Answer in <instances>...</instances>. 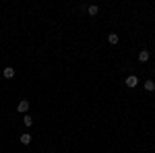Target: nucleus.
I'll use <instances>...</instances> for the list:
<instances>
[{
	"mask_svg": "<svg viewBox=\"0 0 155 153\" xmlns=\"http://www.w3.org/2000/svg\"><path fill=\"white\" fill-rule=\"evenodd\" d=\"M153 68H155V66H153Z\"/></svg>",
	"mask_w": 155,
	"mask_h": 153,
	"instance_id": "9d476101",
	"label": "nucleus"
},
{
	"mask_svg": "<svg viewBox=\"0 0 155 153\" xmlns=\"http://www.w3.org/2000/svg\"><path fill=\"white\" fill-rule=\"evenodd\" d=\"M145 91H149V93L155 91V83L153 81H145Z\"/></svg>",
	"mask_w": 155,
	"mask_h": 153,
	"instance_id": "423d86ee",
	"label": "nucleus"
},
{
	"mask_svg": "<svg viewBox=\"0 0 155 153\" xmlns=\"http://www.w3.org/2000/svg\"><path fill=\"white\" fill-rule=\"evenodd\" d=\"M21 143H23V145H29V143H31V135H29V132H23V135H21Z\"/></svg>",
	"mask_w": 155,
	"mask_h": 153,
	"instance_id": "39448f33",
	"label": "nucleus"
},
{
	"mask_svg": "<svg viewBox=\"0 0 155 153\" xmlns=\"http://www.w3.org/2000/svg\"><path fill=\"white\" fill-rule=\"evenodd\" d=\"M87 11H89V15H91V17H95L97 12H99V8H97L95 4H93V6H89V8H87Z\"/></svg>",
	"mask_w": 155,
	"mask_h": 153,
	"instance_id": "6e6552de",
	"label": "nucleus"
},
{
	"mask_svg": "<svg viewBox=\"0 0 155 153\" xmlns=\"http://www.w3.org/2000/svg\"><path fill=\"white\" fill-rule=\"evenodd\" d=\"M23 124H25V126H31V124H33V118H31V116H25L23 118Z\"/></svg>",
	"mask_w": 155,
	"mask_h": 153,
	"instance_id": "1a4fd4ad",
	"label": "nucleus"
},
{
	"mask_svg": "<svg viewBox=\"0 0 155 153\" xmlns=\"http://www.w3.org/2000/svg\"><path fill=\"white\" fill-rule=\"evenodd\" d=\"M126 87H130V89H134V87H137V85H139V79H137V77H134V75H130V77H126Z\"/></svg>",
	"mask_w": 155,
	"mask_h": 153,
	"instance_id": "f257e3e1",
	"label": "nucleus"
},
{
	"mask_svg": "<svg viewBox=\"0 0 155 153\" xmlns=\"http://www.w3.org/2000/svg\"><path fill=\"white\" fill-rule=\"evenodd\" d=\"M2 75H4V79H12V77H15V68H12V66H6Z\"/></svg>",
	"mask_w": 155,
	"mask_h": 153,
	"instance_id": "7ed1b4c3",
	"label": "nucleus"
},
{
	"mask_svg": "<svg viewBox=\"0 0 155 153\" xmlns=\"http://www.w3.org/2000/svg\"><path fill=\"white\" fill-rule=\"evenodd\" d=\"M17 110H19L21 114H25V112L29 110V101H27V99H21V101H19V106H17Z\"/></svg>",
	"mask_w": 155,
	"mask_h": 153,
	"instance_id": "f03ea898",
	"label": "nucleus"
},
{
	"mask_svg": "<svg viewBox=\"0 0 155 153\" xmlns=\"http://www.w3.org/2000/svg\"><path fill=\"white\" fill-rule=\"evenodd\" d=\"M118 33H110V35H107V42H110V44H118Z\"/></svg>",
	"mask_w": 155,
	"mask_h": 153,
	"instance_id": "0eeeda50",
	"label": "nucleus"
},
{
	"mask_svg": "<svg viewBox=\"0 0 155 153\" xmlns=\"http://www.w3.org/2000/svg\"><path fill=\"white\" fill-rule=\"evenodd\" d=\"M139 60H141V62H147V60H149V50H141V52H139Z\"/></svg>",
	"mask_w": 155,
	"mask_h": 153,
	"instance_id": "20e7f679",
	"label": "nucleus"
}]
</instances>
